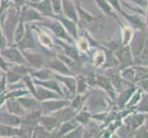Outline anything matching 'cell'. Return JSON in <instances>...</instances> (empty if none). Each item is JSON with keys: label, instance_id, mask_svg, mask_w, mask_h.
Here are the masks:
<instances>
[{"label": "cell", "instance_id": "42", "mask_svg": "<svg viewBox=\"0 0 148 138\" xmlns=\"http://www.w3.org/2000/svg\"><path fill=\"white\" fill-rule=\"evenodd\" d=\"M105 59H106V55L105 53L102 50H98L96 51V53L94 54V64L96 66H100L103 65L105 63Z\"/></svg>", "mask_w": 148, "mask_h": 138}, {"label": "cell", "instance_id": "22", "mask_svg": "<svg viewBox=\"0 0 148 138\" xmlns=\"http://www.w3.org/2000/svg\"><path fill=\"white\" fill-rule=\"evenodd\" d=\"M78 124H80L75 119H72L67 122H61L60 126L58 127V129L56 130V132L53 134V137H64L68 133L74 130Z\"/></svg>", "mask_w": 148, "mask_h": 138}, {"label": "cell", "instance_id": "12", "mask_svg": "<svg viewBox=\"0 0 148 138\" xmlns=\"http://www.w3.org/2000/svg\"><path fill=\"white\" fill-rule=\"evenodd\" d=\"M53 78H56L65 89H67L71 96L74 97L75 95V93H76V79H75V78H74V76L61 75V74L53 72Z\"/></svg>", "mask_w": 148, "mask_h": 138}, {"label": "cell", "instance_id": "13", "mask_svg": "<svg viewBox=\"0 0 148 138\" xmlns=\"http://www.w3.org/2000/svg\"><path fill=\"white\" fill-rule=\"evenodd\" d=\"M38 124L42 125L45 130L52 133V135H53V134L60 126L61 122L53 114H42L39 119Z\"/></svg>", "mask_w": 148, "mask_h": 138}, {"label": "cell", "instance_id": "53", "mask_svg": "<svg viewBox=\"0 0 148 138\" xmlns=\"http://www.w3.org/2000/svg\"><path fill=\"white\" fill-rule=\"evenodd\" d=\"M1 71H2V70H1V69H0V78H1V76H2V75H3V73H4V71H3V72H2V73H1Z\"/></svg>", "mask_w": 148, "mask_h": 138}, {"label": "cell", "instance_id": "43", "mask_svg": "<svg viewBox=\"0 0 148 138\" xmlns=\"http://www.w3.org/2000/svg\"><path fill=\"white\" fill-rule=\"evenodd\" d=\"M76 46H77L78 50H80L81 52H86V51H88L89 48L88 40H86V38L76 39Z\"/></svg>", "mask_w": 148, "mask_h": 138}, {"label": "cell", "instance_id": "18", "mask_svg": "<svg viewBox=\"0 0 148 138\" xmlns=\"http://www.w3.org/2000/svg\"><path fill=\"white\" fill-rule=\"evenodd\" d=\"M77 111H78L75 110L70 105H68V106H65V107H64V108L53 112L52 114L54 117H56L60 122H67V121H70L72 119H75V117L76 113H77Z\"/></svg>", "mask_w": 148, "mask_h": 138}, {"label": "cell", "instance_id": "40", "mask_svg": "<svg viewBox=\"0 0 148 138\" xmlns=\"http://www.w3.org/2000/svg\"><path fill=\"white\" fill-rule=\"evenodd\" d=\"M134 34V30L131 27L122 26V45H128Z\"/></svg>", "mask_w": 148, "mask_h": 138}, {"label": "cell", "instance_id": "6", "mask_svg": "<svg viewBox=\"0 0 148 138\" xmlns=\"http://www.w3.org/2000/svg\"><path fill=\"white\" fill-rule=\"evenodd\" d=\"M70 105V100L65 98L62 99H52L40 101V109L42 114H52L53 112L64 108L65 106Z\"/></svg>", "mask_w": 148, "mask_h": 138}, {"label": "cell", "instance_id": "29", "mask_svg": "<svg viewBox=\"0 0 148 138\" xmlns=\"http://www.w3.org/2000/svg\"><path fill=\"white\" fill-rule=\"evenodd\" d=\"M86 97H88V93L75 94V97H73V99L70 100V106L76 111L82 110L84 105L86 104Z\"/></svg>", "mask_w": 148, "mask_h": 138}, {"label": "cell", "instance_id": "26", "mask_svg": "<svg viewBox=\"0 0 148 138\" xmlns=\"http://www.w3.org/2000/svg\"><path fill=\"white\" fill-rule=\"evenodd\" d=\"M145 122V114H134L130 117H127L125 120L126 125L131 129V131H135L138 127L144 124Z\"/></svg>", "mask_w": 148, "mask_h": 138}, {"label": "cell", "instance_id": "14", "mask_svg": "<svg viewBox=\"0 0 148 138\" xmlns=\"http://www.w3.org/2000/svg\"><path fill=\"white\" fill-rule=\"evenodd\" d=\"M20 15L24 19L25 22H40L42 21V19H44L43 16L40 14L38 10H36L34 8L29 6L27 4L26 6H24L21 9H20Z\"/></svg>", "mask_w": 148, "mask_h": 138}, {"label": "cell", "instance_id": "17", "mask_svg": "<svg viewBox=\"0 0 148 138\" xmlns=\"http://www.w3.org/2000/svg\"><path fill=\"white\" fill-rule=\"evenodd\" d=\"M27 4L38 10L45 18H52L54 15L50 0H40L39 2H28Z\"/></svg>", "mask_w": 148, "mask_h": 138}, {"label": "cell", "instance_id": "8", "mask_svg": "<svg viewBox=\"0 0 148 138\" xmlns=\"http://www.w3.org/2000/svg\"><path fill=\"white\" fill-rule=\"evenodd\" d=\"M24 57L26 58L27 62L29 66H32L34 69H39L44 67L46 65V60H45L44 55L42 54L34 53L32 50H27V51H21Z\"/></svg>", "mask_w": 148, "mask_h": 138}, {"label": "cell", "instance_id": "52", "mask_svg": "<svg viewBox=\"0 0 148 138\" xmlns=\"http://www.w3.org/2000/svg\"><path fill=\"white\" fill-rule=\"evenodd\" d=\"M39 1H40V0H29L28 2H39Z\"/></svg>", "mask_w": 148, "mask_h": 138}, {"label": "cell", "instance_id": "25", "mask_svg": "<svg viewBox=\"0 0 148 138\" xmlns=\"http://www.w3.org/2000/svg\"><path fill=\"white\" fill-rule=\"evenodd\" d=\"M122 17H124L127 21L130 24H132V27H134L137 30H144L146 27V22H145L144 20L142 19L141 15H130L127 14L123 11V13L121 14Z\"/></svg>", "mask_w": 148, "mask_h": 138}, {"label": "cell", "instance_id": "38", "mask_svg": "<svg viewBox=\"0 0 148 138\" xmlns=\"http://www.w3.org/2000/svg\"><path fill=\"white\" fill-rule=\"evenodd\" d=\"M84 131H85V125L78 124L74 130H72L70 133H68L64 137L67 138H79L84 137Z\"/></svg>", "mask_w": 148, "mask_h": 138}, {"label": "cell", "instance_id": "2", "mask_svg": "<svg viewBox=\"0 0 148 138\" xmlns=\"http://www.w3.org/2000/svg\"><path fill=\"white\" fill-rule=\"evenodd\" d=\"M104 92L100 89H94L88 93L86 103L88 105V110L91 114L106 111L107 99L103 97Z\"/></svg>", "mask_w": 148, "mask_h": 138}, {"label": "cell", "instance_id": "11", "mask_svg": "<svg viewBox=\"0 0 148 138\" xmlns=\"http://www.w3.org/2000/svg\"><path fill=\"white\" fill-rule=\"evenodd\" d=\"M52 18L59 20V21L61 22V24L64 26V28L66 30V32H68V34L72 38H74L75 40L79 38L78 37L77 22L74 21V20H72V19H69L67 18H65L64 16H63V15H53Z\"/></svg>", "mask_w": 148, "mask_h": 138}, {"label": "cell", "instance_id": "51", "mask_svg": "<svg viewBox=\"0 0 148 138\" xmlns=\"http://www.w3.org/2000/svg\"><path fill=\"white\" fill-rule=\"evenodd\" d=\"M145 128L148 130V112H146V113H145Z\"/></svg>", "mask_w": 148, "mask_h": 138}, {"label": "cell", "instance_id": "32", "mask_svg": "<svg viewBox=\"0 0 148 138\" xmlns=\"http://www.w3.org/2000/svg\"><path fill=\"white\" fill-rule=\"evenodd\" d=\"M9 69L13 70L14 72H16L21 76H26V75H30V73L32 72L33 70H35L33 67L29 65H14L11 64L9 66Z\"/></svg>", "mask_w": 148, "mask_h": 138}, {"label": "cell", "instance_id": "30", "mask_svg": "<svg viewBox=\"0 0 148 138\" xmlns=\"http://www.w3.org/2000/svg\"><path fill=\"white\" fill-rule=\"evenodd\" d=\"M95 3L98 5L99 8L101 10L103 14H105L108 17H115L114 14V9L112 8L110 4L108 2V0H94Z\"/></svg>", "mask_w": 148, "mask_h": 138}, {"label": "cell", "instance_id": "50", "mask_svg": "<svg viewBox=\"0 0 148 138\" xmlns=\"http://www.w3.org/2000/svg\"><path fill=\"white\" fill-rule=\"evenodd\" d=\"M29 0H11V5L18 8H22L26 6Z\"/></svg>", "mask_w": 148, "mask_h": 138}, {"label": "cell", "instance_id": "4", "mask_svg": "<svg viewBox=\"0 0 148 138\" xmlns=\"http://www.w3.org/2000/svg\"><path fill=\"white\" fill-rule=\"evenodd\" d=\"M0 54H1L5 58V60H7L9 64L29 65L22 52L17 47V46H12V45L6 46L5 48L0 49Z\"/></svg>", "mask_w": 148, "mask_h": 138}, {"label": "cell", "instance_id": "19", "mask_svg": "<svg viewBox=\"0 0 148 138\" xmlns=\"http://www.w3.org/2000/svg\"><path fill=\"white\" fill-rule=\"evenodd\" d=\"M0 124L11 127H18L21 124V117L14 115L8 111H0Z\"/></svg>", "mask_w": 148, "mask_h": 138}, {"label": "cell", "instance_id": "21", "mask_svg": "<svg viewBox=\"0 0 148 138\" xmlns=\"http://www.w3.org/2000/svg\"><path fill=\"white\" fill-rule=\"evenodd\" d=\"M18 100L26 111H32L34 110L40 109V101H39L34 96L27 97V95L19 97Z\"/></svg>", "mask_w": 148, "mask_h": 138}, {"label": "cell", "instance_id": "41", "mask_svg": "<svg viewBox=\"0 0 148 138\" xmlns=\"http://www.w3.org/2000/svg\"><path fill=\"white\" fill-rule=\"evenodd\" d=\"M143 97V90L140 89H137V91L134 92L132 95L131 96L130 100L127 102V105L128 107H132V106H135V104H138L139 101L141 100Z\"/></svg>", "mask_w": 148, "mask_h": 138}, {"label": "cell", "instance_id": "35", "mask_svg": "<svg viewBox=\"0 0 148 138\" xmlns=\"http://www.w3.org/2000/svg\"><path fill=\"white\" fill-rule=\"evenodd\" d=\"M32 137H34V138H48V137H53V135H52V133H50L47 130H45L42 125L37 124L34 127Z\"/></svg>", "mask_w": 148, "mask_h": 138}, {"label": "cell", "instance_id": "5", "mask_svg": "<svg viewBox=\"0 0 148 138\" xmlns=\"http://www.w3.org/2000/svg\"><path fill=\"white\" fill-rule=\"evenodd\" d=\"M49 19L44 20L42 19V23L37 22L40 25H43V26H46L49 30H52V32L55 35L57 38H60L61 40H64L65 42H67L69 43H73V40L72 37L68 34V32H66V30L64 28V26L59 20L53 18H48Z\"/></svg>", "mask_w": 148, "mask_h": 138}, {"label": "cell", "instance_id": "27", "mask_svg": "<svg viewBox=\"0 0 148 138\" xmlns=\"http://www.w3.org/2000/svg\"><path fill=\"white\" fill-rule=\"evenodd\" d=\"M53 70H51L50 68L44 66V67L33 70L32 72L30 73V76H32L33 78H36L39 80H47L50 78H53Z\"/></svg>", "mask_w": 148, "mask_h": 138}, {"label": "cell", "instance_id": "46", "mask_svg": "<svg viewBox=\"0 0 148 138\" xmlns=\"http://www.w3.org/2000/svg\"><path fill=\"white\" fill-rule=\"evenodd\" d=\"M108 2L110 4V6L112 7L115 11H117L119 14H122L123 13V10H122V7H121V0H108Z\"/></svg>", "mask_w": 148, "mask_h": 138}, {"label": "cell", "instance_id": "23", "mask_svg": "<svg viewBox=\"0 0 148 138\" xmlns=\"http://www.w3.org/2000/svg\"><path fill=\"white\" fill-rule=\"evenodd\" d=\"M32 28H33V32H35L37 34V37H38L37 41L40 44H42V47H44L45 50L53 48V39L49 33H47L43 30H40L36 26H33Z\"/></svg>", "mask_w": 148, "mask_h": 138}, {"label": "cell", "instance_id": "28", "mask_svg": "<svg viewBox=\"0 0 148 138\" xmlns=\"http://www.w3.org/2000/svg\"><path fill=\"white\" fill-rule=\"evenodd\" d=\"M26 22H25L24 19L22 18L21 15H19V19L18 23L17 25V28L15 30L14 33V43H18L20 40H21L24 36L25 32H26Z\"/></svg>", "mask_w": 148, "mask_h": 138}, {"label": "cell", "instance_id": "45", "mask_svg": "<svg viewBox=\"0 0 148 138\" xmlns=\"http://www.w3.org/2000/svg\"><path fill=\"white\" fill-rule=\"evenodd\" d=\"M138 111L141 112H148V96L147 97H142L141 100L139 101V106H138Z\"/></svg>", "mask_w": 148, "mask_h": 138}, {"label": "cell", "instance_id": "3", "mask_svg": "<svg viewBox=\"0 0 148 138\" xmlns=\"http://www.w3.org/2000/svg\"><path fill=\"white\" fill-rule=\"evenodd\" d=\"M147 37L148 33L143 32V30H139L138 32H134L132 34V37L129 43L131 45L129 46V48L134 59L139 58L144 52L145 46L148 43Z\"/></svg>", "mask_w": 148, "mask_h": 138}, {"label": "cell", "instance_id": "54", "mask_svg": "<svg viewBox=\"0 0 148 138\" xmlns=\"http://www.w3.org/2000/svg\"><path fill=\"white\" fill-rule=\"evenodd\" d=\"M146 27H147V32H146L148 33V22L146 23Z\"/></svg>", "mask_w": 148, "mask_h": 138}, {"label": "cell", "instance_id": "37", "mask_svg": "<svg viewBox=\"0 0 148 138\" xmlns=\"http://www.w3.org/2000/svg\"><path fill=\"white\" fill-rule=\"evenodd\" d=\"M5 74H6V79H7L8 84H13V83L19 82V81L22 80V78H23V76L14 72L11 69H8L7 72H5Z\"/></svg>", "mask_w": 148, "mask_h": 138}, {"label": "cell", "instance_id": "31", "mask_svg": "<svg viewBox=\"0 0 148 138\" xmlns=\"http://www.w3.org/2000/svg\"><path fill=\"white\" fill-rule=\"evenodd\" d=\"M18 135V127H11L0 124V136L15 137Z\"/></svg>", "mask_w": 148, "mask_h": 138}, {"label": "cell", "instance_id": "34", "mask_svg": "<svg viewBox=\"0 0 148 138\" xmlns=\"http://www.w3.org/2000/svg\"><path fill=\"white\" fill-rule=\"evenodd\" d=\"M75 119L80 124L86 125L89 122L90 119H91V113L88 111L80 110V111H77V113H76Z\"/></svg>", "mask_w": 148, "mask_h": 138}, {"label": "cell", "instance_id": "9", "mask_svg": "<svg viewBox=\"0 0 148 138\" xmlns=\"http://www.w3.org/2000/svg\"><path fill=\"white\" fill-rule=\"evenodd\" d=\"M95 84L98 85L101 89L105 90L111 100H115L116 98V89L111 83V80L108 76H103L100 74H97L95 76Z\"/></svg>", "mask_w": 148, "mask_h": 138}, {"label": "cell", "instance_id": "44", "mask_svg": "<svg viewBox=\"0 0 148 138\" xmlns=\"http://www.w3.org/2000/svg\"><path fill=\"white\" fill-rule=\"evenodd\" d=\"M54 15H62V0H50Z\"/></svg>", "mask_w": 148, "mask_h": 138}, {"label": "cell", "instance_id": "1", "mask_svg": "<svg viewBox=\"0 0 148 138\" xmlns=\"http://www.w3.org/2000/svg\"><path fill=\"white\" fill-rule=\"evenodd\" d=\"M20 9L14 6H9L8 8L4 10L3 17L0 20L3 32L5 34V37L7 39L8 45H13L14 43V33L15 30L17 28V25L18 23L19 15H20Z\"/></svg>", "mask_w": 148, "mask_h": 138}, {"label": "cell", "instance_id": "15", "mask_svg": "<svg viewBox=\"0 0 148 138\" xmlns=\"http://www.w3.org/2000/svg\"><path fill=\"white\" fill-rule=\"evenodd\" d=\"M116 57L118 59V62H120V69H123L125 67H128L132 65V55L131 54V51L128 45H123V48H119L118 53L116 54Z\"/></svg>", "mask_w": 148, "mask_h": 138}, {"label": "cell", "instance_id": "39", "mask_svg": "<svg viewBox=\"0 0 148 138\" xmlns=\"http://www.w3.org/2000/svg\"><path fill=\"white\" fill-rule=\"evenodd\" d=\"M134 89H124V90H122V93L121 94L120 96V98L118 99V101H119V103L121 105V107L122 106H124L127 102H128V100H130L131 98V96L132 95V93L134 92Z\"/></svg>", "mask_w": 148, "mask_h": 138}, {"label": "cell", "instance_id": "49", "mask_svg": "<svg viewBox=\"0 0 148 138\" xmlns=\"http://www.w3.org/2000/svg\"><path fill=\"white\" fill-rule=\"evenodd\" d=\"M6 46H8L7 39L5 37V34L3 32L2 26H1V22H0V49H3Z\"/></svg>", "mask_w": 148, "mask_h": 138}, {"label": "cell", "instance_id": "33", "mask_svg": "<svg viewBox=\"0 0 148 138\" xmlns=\"http://www.w3.org/2000/svg\"><path fill=\"white\" fill-rule=\"evenodd\" d=\"M120 75L127 82H132L136 78V70L132 67H125L120 70Z\"/></svg>", "mask_w": 148, "mask_h": 138}, {"label": "cell", "instance_id": "47", "mask_svg": "<svg viewBox=\"0 0 148 138\" xmlns=\"http://www.w3.org/2000/svg\"><path fill=\"white\" fill-rule=\"evenodd\" d=\"M135 135L136 137H148V130L145 125H141L135 130Z\"/></svg>", "mask_w": 148, "mask_h": 138}, {"label": "cell", "instance_id": "10", "mask_svg": "<svg viewBox=\"0 0 148 138\" xmlns=\"http://www.w3.org/2000/svg\"><path fill=\"white\" fill-rule=\"evenodd\" d=\"M45 66L51 70H53V72L58 73L61 75H66V76H74L75 73L74 71L71 70L68 65L65 63H64L62 60L59 59L58 57H54L53 59H51L50 61L46 63Z\"/></svg>", "mask_w": 148, "mask_h": 138}, {"label": "cell", "instance_id": "7", "mask_svg": "<svg viewBox=\"0 0 148 138\" xmlns=\"http://www.w3.org/2000/svg\"><path fill=\"white\" fill-rule=\"evenodd\" d=\"M16 46L20 51L35 50L37 48V39L33 36V30L29 24H26V32L23 38L16 43Z\"/></svg>", "mask_w": 148, "mask_h": 138}, {"label": "cell", "instance_id": "48", "mask_svg": "<svg viewBox=\"0 0 148 138\" xmlns=\"http://www.w3.org/2000/svg\"><path fill=\"white\" fill-rule=\"evenodd\" d=\"M11 64H9L7 60H5V58L0 54V69L4 72H7V71L9 69V66Z\"/></svg>", "mask_w": 148, "mask_h": 138}, {"label": "cell", "instance_id": "20", "mask_svg": "<svg viewBox=\"0 0 148 138\" xmlns=\"http://www.w3.org/2000/svg\"><path fill=\"white\" fill-rule=\"evenodd\" d=\"M62 97L57 92L51 90L47 88H44L42 86L36 85V99L39 101H43L52 99H62Z\"/></svg>", "mask_w": 148, "mask_h": 138}, {"label": "cell", "instance_id": "36", "mask_svg": "<svg viewBox=\"0 0 148 138\" xmlns=\"http://www.w3.org/2000/svg\"><path fill=\"white\" fill-rule=\"evenodd\" d=\"M76 79V93L75 94H83L88 91V80L82 76H79Z\"/></svg>", "mask_w": 148, "mask_h": 138}, {"label": "cell", "instance_id": "24", "mask_svg": "<svg viewBox=\"0 0 148 138\" xmlns=\"http://www.w3.org/2000/svg\"><path fill=\"white\" fill-rule=\"evenodd\" d=\"M5 105H6L7 111L14 115L22 117L27 112L21 106V104L19 103L18 99H8L5 102Z\"/></svg>", "mask_w": 148, "mask_h": 138}, {"label": "cell", "instance_id": "16", "mask_svg": "<svg viewBox=\"0 0 148 138\" xmlns=\"http://www.w3.org/2000/svg\"><path fill=\"white\" fill-rule=\"evenodd\" d=\"M62 15L75 22L79 21L75 3H74L72 0H62Z\"/></svg>", "mask_w": 148, "mask_h": 138}]
</instances>
